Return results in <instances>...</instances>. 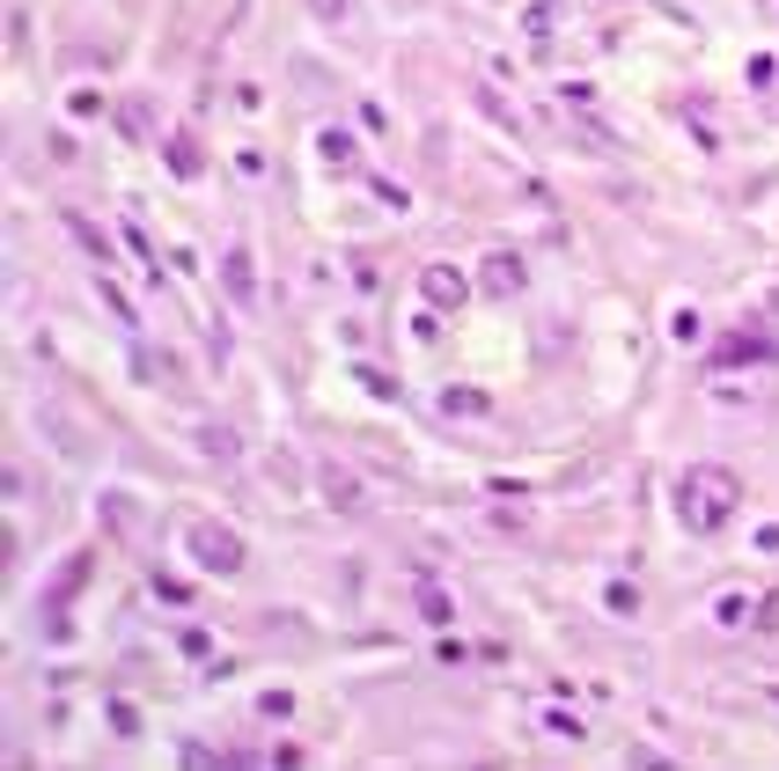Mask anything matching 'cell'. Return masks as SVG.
Returning <instances> with one entry per match:
<instances>
[{
	"instance_id": "1",
	"label": "cell",
	"mask_w": 779,
	"mask_h": 771,
	"mask_svg": "<svg viewBox=\"0 0 779 771\" xmlns=\"http://www.w3.org/2000/svg\"><path fill=\"white\" fill-rule=\"evenodd\" d=\"M735 507H743V478L735 470H721V463H691L677 478V522L691 536H713L735 522Z\"/></svg>"
},
{
	"instance_id": "2",
	"label": "cell",
	"mask_w": 779,
	"mask_h": 771,
	"mask_svg": "<svg viewBox=\"0 0 779 771\" xmlns=\"http://www.w3.org/2000/svg\"><path fill=\"white\" fill-rule=\"evenodd\" d=\"M184 552H192L199 574H214V580L244 574V536L228 530V522H192V530H184Z\"/></svg>"
},
{
	"instance_id": "3",
	"label": "cell",
	"mask_w": 779,
	"mask_h": 771,
	"mask_svg": "<svg viewBox=\"0 0 779 771\" xmlns=\"http://www.w3.org/2000/svg\"><path fill=\"white\" fill-rule=\"evenodd\" d=\"M97 574V552H74L59 574H52V588H45V603H37V617H45V639H67L74 632V617H67V603L81 596V580Z\"/></svg>"
},
{
	"instance_id": "4",
	"label": "cell",
	"mask_w": 779,
	"mask_h": 771,
	"mask_svg": "<svg viewBox=\"0 0 779 771\" xmlns=\"http://www.w3.org/2000/svg\"><path fill=\"white\" fill-rule=\"evenodd\" d=\"M522 280H530V272H522V258H515V250H493L486 265H478V294H493V302L522 294Z\"/></svg>"
},
{
	"instance_id": "5",
	"label": "cell",
	"mask_w": 779,
	"mask_h": 771,
	"mask_svg": "<svg viewBox=\"0 0 779 771\" xmlns=\"http://www.w3.org/2000/svg\"><path fill=\"white\" fill-rule=\"evenodd\" d=\"M133 375H140L147 389H170V397H184V389H192V383H184V367H177L170 353H147V345H133Z\"/></svg>"
},
{
	"instance_id": "6",
	"label": "cell",
	"mask_w": 779,
	"mask_h": 771,
	"mask_svg": "<svg viewBox=\"0 0 779 771\" xmlns=\"http://www.w3.org/2000/svg\"><path fill=\"white\" fill-rule=\"evenodd\" d=\"M221 287L236 294L244 309H250V302H258V265H250V250H244V242H236V250L221 258Z\"/></svg>"
},
{
	"instance_id": "7",
	"label": "cell",
	"mask_w": 779,
	"mask_h": 771,
	"mask_svg": "<svg viewBox=\"0 0 779 771\" xmlns=\"http://www.w3.org/2000/svg\"><path fill=\"white\" fill-rule=\"evenodd\" d=\"M419 287H427V302H434V309H456L463 294H471V280H463L456 265H427V272H419Z\"/></svg>"
},
{
	"instance_id": "8",
	"label": "cell",
	"mask_w": 779,
	"mask_h": 771,
	"mask_svg": "<svg viewBox=\"0 0 779 771\" xmlns=\"http://www.w3.org/2000/svg\"><path fill=\"white\" fill-rule=\"evenodd\" d=\"M317 492L339 507V514H353V507H361V485H353V470H339V463H317Z\"/></svg>"
},
{
	"instance_id": "9",
	"label": "cell",
	"mask_w": 779,
	"mask_h": 771,
	"mask_svg": "<svg viewBox=\"0 0 779 771\" xmlns=\"http://www.w3.org/2000/svg\"><path fill=\"white\" fill-rule=\"evenodd\" d=\"M353 155H361V140H353L346 125H324L317 133V162L324 169H353Z\"/></svg>"
},
{
	"instance_id": "10",
	"label": "cell",
	"mask_w": 779,
	"mask_h": 771,
	"mask_svg": "<svg viewBox=\"0 0 779 771\" xmlns=\"http://www.w3.org/2000/svg\"><path fill=\"white\" fill-rule=\"evenodd\" d=\"M757 617H765V596H721V603H713V625H729V632L757 625Z\"/></svg>"
},
{
	"instance_id": "11",
	"label": "cell",
	"mask_w": 779,
	"mask_h": 771,
	"mask_svg": "<svg viewBox=\"0 0 779 771\" xmlns=\"http://www.w3.org/2000/svg\"><path fill=\"white\" fill-rule=\"evenodd\" d=\"M441 411H449V419H486L493 397L486 389H441Z\"/></svg>"
},
{
	"instance_id": "12",
	"label": "cell",
	"mask_w": 779,
	"mask_h": 771,
	"mask_svg": "<svg viewBox=\"0 0 779 771\" xmlns=\"http://www.w3.org/2000/svg\"><path fill=\"white\" fill-rule=\"evenodd\" d=\"M162 155H170V169H177V177H199V169H206V155H199V140H192V133H170V147H162Z\"/></svg>"
},
{
	"instance_id": "13",
	"label": "cell",
	"mask_w": 779,
	"mask_h": 771,
	"mask_svg": "<svg viewBox=\"0 0 779 771\" xmlns=\"http://www.w3.org/2000/svg\"><path fill=\"white\" fill-rule=\"evenodd\" d=\"M199 456H206V463H236V434H228V427H199Z\"/></svg>"
},
{
	"instance_id": "14",
	"label": "cell",
	"mask_w": 779,
	"mask_h": 771,
	"mask_svg": "<svg viewBox=\"0 0 779 771\" xmlns=\"http://www.w3.org/2000/svg\"><path fill=\"white\" fill-rule=\"evenodd\" d=\"M419 617H427V625H449V617H456V603L441 596L434 580H419Z\"/></svg>"
},
{
	"instance_id": "15",
	"label": "cell",
	"mask_w": 779,
	"mask_h": 771,
	"mask_svg": "<svg viewBox=\"0 0 779 771\" xmlns=\"http://www.w3.org/2000/svg\"><path fill=\"white\" fill-rule=\"evenodd\" d=\"M721 361H772V338H729V345H721Z\"/></svg>"
},
{
	"instance_id": "16",
	"label": "cell",
	"mask_w": 779,
	"mask_h": 771,
	"mask_svg": "<svg viewBox=\"0 0 779 771\" xmlns=\"http://www.w3.org/2000/svg\"><path fill=\"white\" fill-rule=\"evenodd\" d=\"M522 30H530L537 45H544V37H552V30H560V0H537L530 15H522Z\"/></svg>"
},
{
	"instance_id": "17",
	"label": "cell",
	"mask_w": 779,
	"mask_h": 771,
	"mask_svg": "<svg viewBox=\"0 0 779 771\" xmlns=\"http://www.w3.org/2000/svg\"><path fill=\"white\" fill-rule=\"evenodd\" d=\"M603 603H610V617H633V610H640V588H633V580H610Z\"/></svg>"
},
{
	"instance_id": "18",
	"label": "cell",
	"mask_w": 779,
	"mask_h": 771,
	"mask_svg": "<svg viewBox=\"0 0 779 771\" xmlns=\"http://www.w3.org/2000/svg\"><path fill=\"white\" fill-rule=\"evenodd\" d=\"M97 302H103V309H111V316H118V324H133V302H125V294L111 287V280H103V272H97Z\"/></svg>"
},
{
	"instance_id": "19",
	"label": "cell",
	"mask_w": 779,
	"mask_h": 771,
	"mask_svg": "<svg viewBox=\"0 0 779 771\" xmlns=\"http://www.w3.org/2000/svg\"><path fill=\"white\" fill-rule=\"evenodd\" d=\"M669 338H677V345H699V309H677V316H669Z\"/></svg>"
},
{
	"instance_id": "20",
	"label": "cell",
	"mask_w": 779,
	"mask_h": 771,
	"mask_svg": "<svg viewBox=\"0 0 779 771\" xmlns=\"http://www.w3.org/2000/svg\"><path fill=\"white\" fill-rule=\"evenodd\" d=\"M309 15H317V23H346V15H353V0H309Z\"/></svg>"
},
{
	"instance_id": "21",
	"label": "cell",
	"mask_w": 779,
	"mask_h": 771,
	"mask_svg": "<svg viewBox=\"0 0 779 771\" xmlns=\"http://www.w3.org/2000/svg\"><path fill=\"white\" fill-rule=\"evenodd\" d=\"M544 735H566V742H582V721H574V713H544Z\"/></svg>"
},
{
	"instance_id": "22",
	"label": "cell",
	"mask_w": 779,
	"mask_h": 771,
	"mask_svg": "<svg viewBox=\"0 0 779 771\" xmlns=\"http://www.w3.org/2000/svg\"><path fill=\"white\" fill-rule=\"evenodd\" d=\"M361 389H368V397H397V383H390V375H375V367H361Z\"/></svg>"
},
{
	"instance_id": "23",
	"label": "cell",
	"mask_w": 779,
	"mask_h": 771,
	"mask_svg": "<svg viewBox=\"0 0 779 771\" xmlns=\"http://www.w3.org/2000/svg\"><path fill=\"white\" fill-rule=\"evenodd\" d=\"M772 705H779V691H772Z\"/></svg>"
}]
</instances>
